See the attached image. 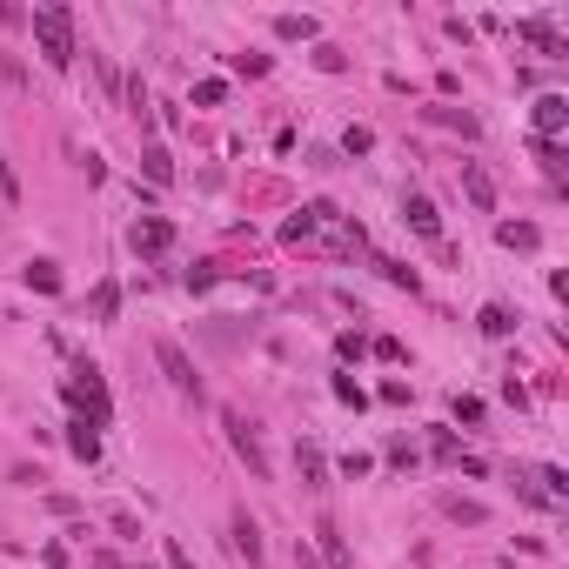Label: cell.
<instances>
[{"label":"cell","instance_id":"obj_1","mask_svg":"<svg viewBox=\"0 0 569 569\" xmlns=\"http://www.w3.org/2000/svg\"><path fill=\"white\" fill-rule=\"evenodd\" d=\"M34 41L47 67H74V34H67V7H34Z\"/></svg>","mask_w":569,"mask_h":569},{"label":"cell","instance_id":"obj_2","mask_svg":"<svg viewBox=\"0 0 569 569\" xmlns=\"http://www.w3.org/2000/svg\"><path fill=\"white\" fill-rule=\"evenodd\" d=\"M67 402H74V409H88V422L101 429V422H108V389H101V369H74Z\"/></svg>","mask_w":569,"mask_h":569},{"label":"cell","instance_id":"obj_3","mask_svg":"<svg viewBox=\"0 0 569 569\" xmlns=\"http://www.w3.org/2000/svg\"><path fill=\"white\" fill-rule=\"evenodd\" d=\"M154 362H161V375H168L181 395H201V375H195V362L181 355V342H168V335H161V342H154Z\"/></svg>","mask_w":569,"mask_h":569},{"label":"cell","instance_id":"obj_4","mask_svg":"<svg viewBox=\"0 0 569 569\" xmlns=\"http://www.w3.org/2000/svg\"><path fill=\"white\" fill-rule=\"evenodd\" d=\"M228 442H235V456L255 469V482H268V456H262V436H255V422L228 416Z\"/></svg>","mask_w":569,"mask_h":569},{"label":"cell","instance_id":"obj_5","mask_svg":"<svg viewBox=\"0 0 569 569\" xmlns=\"http://www.w3.org/2000/svg\"><path fill=\"white\" fill-rule=\"evenodd\" d=\"M228 549H235L241 563H262V529L248 523V509H235V516H228Z\"/></svg>","mask_w":569,"mask_h":569},{"label":"cell","instance_id":"obj_6","mask_svg":"<svg viewBox=\"0 0 569 569\" xmlns=\"http://www.w3.org/2000/svg\"><path fill=\"white\" fill-rule=\"evenodd\" d=\"M402 221H409L422 241H442V215H436V201H429V195H409V201H402Z\"/></svg>","mask_w":569,"mask_h":569},{"label":"cell","instance_id":"obj_7","mask_svg":"<svg viewBox=\"0 0 569 569\" xmlns=\"http://www.w3.org/2000/svg\"><path fill=\"white\" fill-rule=\"evenodd\" d=\"M563 128H569V101L563 94H543V101H536V141H556Z\"/></svg>","mask_w":569,"mask_h":569},{"label":"cell","instance_id":"obj_8","mask_svg":"<svg viewBox=\"0 0 569 569\" xmlns=\"http://www.w3.org/2000/svg\"><path fill=\"white\" fill-rule=\"evenodd\" d=\"M308 549H315V556H329V569H355L349 563V543H342V529H335L329 516L315 523V543H308Z\"/></svg>","mask_w":569,"mask_h":569},{"label":"cell","instance_id":"obj_9","mask_svg":"<svg viewBox=\"0 0 569 569\" xmlns=\"http://www.w3.org/2000/svg\"><path fill=\"white\" fill-rule=\"evenodd\" d=\"M134 255H161V248H168V241H175V228H168V221L161 215H148V221H134Z\"/></svg>","mask_w":569,"mask_h":569},{"label":"cell","instance_id":"obj_10","mask_svg":"<svg viewBox=\"0 0 569 569\" xmlns=\"http://www.w3.org/2000/svg\"><path fill=\"white\" fill-rule=\"evenodd\" d=\"M462 195H469V201H476V208H482V215H489V208H496V181L482 175L476 161H462Z\"/></svg>","mask_w":569,"mask_h":569},{"label":"cell","instance_id":"obj_11","mask_svg":"<svg viewBox=\"0 0 569 569\" xmlns=\"http://www.w3.org/2000/svg\"><path fill=\"white\" fill-rule=\"evenodd\" d=\"M67 449H74L81 462H94V456H101V429H94L88 416H81V422H67Z\"/></svg>","mask_w":569,"mask_h":569},{"label":"cell","instance_id":"obj_12","mask_svg":"<svg viewBox=\"0 0 569 569\" xmlns=\"http://www.w3.org/2000/svg\"><path fill=\"white\" fill-rule=\"evenodd\" d=\"M516 34H523V41H536L543 54H569V47H563V34H556L549 21H516Z\"/></svg>","mask_w":569,"mask_h":569},{"label":"cell","instance_id":"obj_13","mask_svg":"<svg viewBox=\"0 0 569 569\" xmlns=\"http://www.w3.org/2000/svg\"><path fill=\"white\" fill-rule=\"evenodd\" d=\"M21 282H27V288H41V295H54V288H61V268H54V262H27V268H21Z\"/></svg>","mask_w":569,"mask_h":569},{"label":"cell","instance_id":"obj_14","mask_svg":"<svg viewBox=\"0 0 569 569\" xmlns=\"http://www.w3.org/2000/svg\"><path fill=\"white\" fill-rule=\"evenodd\" d=\"M476 322H482V335H509V329H516V315H509L503 302H489V308L476 315Z\"/></svg>","mask_w":569,"mask_h":569},{"label":"cell","instance_id":"obj_15","mask_svg":"<svg viewBox=\"0 0 569 569\" xmlns=\"http://www.w3.org/2000/svg\"><path fill=\"white\" fill-rule=\"evenodd\" d=\"M114 315H121V288L101 282V288H94V322H114Z\"/></svg>","mask_w":569,"mask_h":569},{"label":"cell","instance_id":"obj_16","mask_svg":"<svg viewBox=\"0 0 569 569\" xmlns=\"http://www.w3.org/2000/svg\"><path fill=\"white\" fill-rule=\"evenodd\" d=\"M141 168H148V181H175V161H168V148H148V154H141Z\"/></svg>","mask_w":569,"mask_h":569},{"label":"cell","instance_id":"obj_17","mask_svg":"<svg viewBox=\"0 0 569 569\" xmlns=\"http://www.w3.org/2000/svg\"><path fill=\"white\" fill-rule=\"evenodd\" d=\"M496 235H503V248H536V228L529 221H503Z\"/></svg>","mask_w":569,"mask_h":569},{"label":"cell","instance_id":"obj_18","mask_svg":"<svg viewBox=\"0 0 569 569\" xmlns=\"http://www.w3.org/2000/svg\"><path fill=\"white\" fill-rule=\"evenodd\" d=\"M295 462H302V482H315V489H322V449H315V442H302V449H295Z\"/></svg>","mask_w":569,"mask_h":569},{"label":"cell","instance_id":"obj_19","mask_svg":"<svg viewBox=\"0 0 569 569\" xmlns=\"http://www.w3.org/2000/svg\"><path fill=\"white\" fill-rule=\"evenodd\" d=\"M275 34H282V41H308V34H315V21H302V14H282V21H275Z\"/></svg>","mask_w":569,"mask_h":569},{"label":"cell","instance_id":"obj_20","mask_svg":"<svg viewBox=\"0 0 569 569\" xmlns=\"http://www.w3.org/2000/svg\"><path fill=\"white\" fill-rule=\"evenodd\" d=\"M442 509H449L456 523H482V503H462V496H449V503H442Z\"/></svg>","mask_w":569,"mask_h":569},{"label":"cell","instance_id":"obj_21","mask_svg":"<svg viewBox=\"0 0 569 569\" xmlns=\"http://www.w3.org/2000/svg\"><path fill=\"white\" fill-rule=\"evenodd\" d=\"M168 569H195V556H188L181 543H168Z\"/></svg>","mask_w":569,"mask_h":569},{"label":"cell","instance_id":"obj_22","mask_svg":"<svg viewBox=\"0 0 569 569\" xmlns=\"http://www.w3.org/2000/svg\"><path fill=\"white\" fill-rule=\"evenodd\" d=\"M295 569H322V556H315L308 543H295Z\"/></svg>","mask_w":569,"mask_h":569},{"label":"cell","instance_id":"obj_23","mask_svg":"<svg viewBox=\"0 0 569 569\" xmlns=\"http://www.w3.org/2000/svg\"><path fill=\"white\" fill-rule=\"evenodd\" d=\"M0 195L14 201V175H7V161H0Z\"/></svg>","mask_w":569,"mask_h":569}]
</instances>
